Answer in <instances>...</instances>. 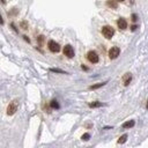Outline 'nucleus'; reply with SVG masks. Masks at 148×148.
Listing matches in <instances>:
<instances>
[{
  "instance_id": "1",
  "label": "nucleus",
  "mask_w": 148,
  "mask_h": 148,
  "mask_svg": "<svg viewBox=\"0 0 148 148\" xmlns=\"http://www.w3.org/2000/svg\"><path fill=\"white\" fill-rule=\"evenodd\" d=\"M102 35L108 39L112 38V36L115 35V29L111 25H104L102 28Z\"/></svg>"
},
{
  "instance_id": "2",
  "label": "nucleus",
  "mask_w": 148,
  "mask_h": 148,
  "mask_svg": "<svg viewBox=\"0 0 148 148\" xmlns=\"http://www.w3.org/2000/svg\"><path fill=\"white\" fill-rule=\"evenodd\" d=\"M17 106H19V103H17V101H12V102L9 103V105L7 106V110H6L7 115H8V116H13V115L16 112Z\"/></svg>"
},
{
  "instance_id": "3",
  "label": "nucleus",
  "mask_w": 148,
  "mask_h": 148,
  "mask_svg": "<svg viewBox=\"0 0 148 148\" xmlns=\"http://www.w3.org/2000/svg\"><path fill=\"white\" fill-rule=\"evenodd\" d=\"M86 57L91 64H96V63L100 62V57H98V54L95 51H88Z\"/></svg>"
},
{
  "instance_id": "4",
  "label": "nucleus",
  "mask_w": 148,
  "mask_h": 148,
  "mask_svg": "<svg viewBox=\"0 0 148 148\" xmlns=\"http://www.w3.org/2000/svg\"><path fill=\"white\" fill-rule=\"evenodd\" d=\"M48 48H49V50H50L51 52H53V53H57V52L60 51V45L52 39L48 42Z\"/></svg>"
},
{
  "instance_id": "5",
  "label": "nucleus",
  "mask_w": 148,
  "mask_h": 148,
  "mask_svg": "<svg viewBox=\"0 0 148 148\" xmlns=\"http://www.w3.org/2000/svg\"><path fill=\"white\" fill-rule=\"evenodd\" d=\"M63 52H64V54H65L67 58H73L74 57V49L72 48V45H69V44L64 46Z\"/></svg>"
},
{
  "instance_id": "6",
  "label": "nucleus",
  "mask_w": 148,
  "mask_h": 148,
  "mask_svg": "<svg viewBox=\"0 0 148 148\" xmlns=\"http://www.w3.org/2000/svg\"><path fill=\"white\" fill-rule=\"evenodd\" d=\"M120 53V50L119 48H117V46H114V48H111L109 50V58L110 59H116V58H118Z\"/></svg>"
},
{
  "instance_id": "7",
  "label": "nucleus",
  "mask_w": 148,
  "mask_h": 148,
  "mask_svg": "<svg viewBox=\"0 0 148 148\" xmlns=\"http://www.w3.org/2000/svg\"><path fill=\"white\" fill-rule=\"evenodd\" d=\"M117 25H118V28H119V29H121V30L126 29V28H127V22H126V20L123 19V17H120V19L117 21Z\"/></svg>"
},
{
  "instance_id": "8",
  "label": "nucleus",
  "mask_w": 148,
  "mask_h": 148,
  "mask_svg": "<svg viewBox=\"0 0 148 148\" xmlns=\"http://www.w3.org/2000/svg\"><path fill=\"white\" fill-rule=\"evenodd\" d=\"M131 81H132V74L131 73H126L123 76V83H124V86H129Z\"/></svg>"
},
{
  "instance_id": "9",
  "label": "nucleus",
  "mask_w": 148,
  "mask_h": 148,
  "mask_svg": "<svg viewBox=\"0 0 148 148\" xmlns=\"http://www.w3.org/2000/svg\"><path fill=\"white\" fill-rule=\"evenodd\" d=\"M134 124H135L134 120H129L123 124V129H131V127L134 126Z\"/></svg>"
},
{
  "instance_id": "10",
  "label": "nucleus",
  "mask_w": 148,
  "mask_h": 148,
  "mask_svg": "<svg viewBox=\"0 0 148 148\" xmlns=\"http://www.w3.org/2000/svg\"><path fill=\"white\" fill-rule=\"evenodd\" d=\"M106 4H108V6H110L111 8H117V7H118L117 2H116V1H112V0H108V2H106Z\"/></svg>"
},
{
  "instance_id": "11",
  "label": "nucleus",
  "mask_w": 148,
  "mask_h": 148,
  "mask_svg": "<svg viewBox=\"0 0 148 148\" xmlns=\"http://www.w3.org/2000/svg\"><path fill=\"white\" fill-rule=\"evenodd\" d=\"M106 82H101V83H97V85H94V86H90V89L91 90H94V89H97V88H101V87H103L105 85Z\"/></svg>"
},
{
  "instance_id": "12",
  "label": "nucleus",
  "mask_w": 148,
  "mask_h": 148,
  "mask_svg": "<svg viewBox=\"0 0 148 148\" xmlns=\"http://www.w3.org/2000/svg\"><path fill=\"white\" fill-rule=\"evenodd\" d=\"M126 140H127V134H123L119 138V140H118V144H124L126 142Z\"/></svg>"
},
{
  "instance_id": "13",
  "label": "nucleus",
  "mask_w": 148,
  "mask_h": 148,
  "mask_svg": "<svg viewBox=\"0 0 148 148\" xmlns=\"http://www.w3.org/2000/svg\"><path fill=\"white\" fill-rule=\"evenodd\" d=\"M51 72H54V73H62V74H67L65 71H63V69H59V68H50Z\"/></svg>"
},
{
  "instance_id": "14",
  "label": "nucleus",
  "mask_w": 148,
  "mask_h": 148,
  "mask_svg": "<svg viewBox=\"0 0 148 148\" xmlns=\"http://www.w3.org/2000/svg\"><path fill=\"white\" fill-rule=\"evenodd\" d=\"M102 105H103V104L100 103V102H93V103L89 104V106H90V108H98V106H102Z\"/></svg>"
},
{
  "instance_id": "15",
  "label": "nucleus",
  "mask_w": 148,
  "mask_h": 148,
  "mask_svg": "<svg viewBox=\"0 0 148 148\" xmlns=\"http://www.w3.org/2000/svg\"><path fill=\"white\" fill-rule=\"evenodd\" d=\"M51 106L53 109H59V103L56 100H53V101H51Z\"/></svg>"
},
{
  "instance_id": "16",
  "label": "nucleus",
  "mask_w": 148,
  "mask_h": 148,
  "mask_svg": "<svg viewBox=\"0 0 148 148\" xmlns=\"http://www.w3.org/2000/svg\"><path fill=\"white\" fill-rule=\"evenodd\" d=\"M20 25H21V28L24 29V30H27L28 29V22L27 21H22L21 23H20Z\"/></svg>"
},
{
  "instance_id": "17",
  "label": "nucleus",
  "mask_w": 148,
  "mask_h": 148,
  "mask_svg": "<svg viewBox=\"0 0 148 148\" xmlns=\"http://www.w3.org/2000/svg\"><path fill=\"white\" fill-rule=\"evenodd\" d=\"M89 138H90V134L89 133H85V134L81 137V139H82L83 141H87V140H89Z\"/></svg>"
},
{
  "instance_id": "18",
  "label": "nucleus",
  "mask_w": 148,
  "mask_h": 148,
  "mask_svg": "<svg viewBox=\"0 0 148 148\" xmlns=\"http://www.w3.org/2000/svg\"><path fill=\"white\" fill-rule=\"evenodd\" d=\"M37 42H38L39 45H42V43L44 42V36H42V35H40V36L37 37Z\"/></svg>"
},
{
  "instance_id": "19",
  "label": "nucleus",
  "mask_w": 148,
  "mask_h": 148,
  "mask_svg": "<svg viewBox=\"0 0 148 148\" xmlns=\"http://www.w3.org/2000/svg\"><path fill=\"white\" fill-rule=\"evenodd\" d=\"M132 20H133V21H137V20H138V16L135 15V14H133V15H132Z\"/></svg>"
},
{
  "instance_id": "20",
  "label": "nucleus",
  "mask_w": 148,
  "mask_h": 148,
  "mask_svg": "<svg viewBox=\"0 0 148 148\" xmlns=\"http://www.w3.org/2000/svg\"><path fill=\"white\" fill-rule=\"evenodd\" d=\"M4 23H5L4 22V19H2V16L0 15V24H4Z\"/></svg>"
},
{
  "instance_id": "21",
  "label": "nucleus",
  "mask_w": 148,
  "mask_h": 148,
  "mask_svg": "<svg viewBox=\"0 0 148 148\" xmlns=\"http://www.w3.org/2000/svg\"><path fill=\"white\" fill-rule=\"evenodd\" d=\"M23 38H24L25 40H27V42H28V43H30V39H29V38H28V36H23Z\"/></svg>"
},
{
  "instance_id": "22",
  "label": "nucleus",
  "mask_w": 148,
  "mask_h": 148,
  "mask_svg": "<svg viewBox=\"0 0 148 148\" xmlns=\"http://www.w3.org/2000/svg\"><path fill=\"white\" fill-rule=\"evenodd\" d=\"M138 27H137V25H132V27H131V30H133V31H134L135 30V29H137Z\"/></svg>"
},
{
  "instance_id": "23",
  "label": "nucleus",
  "mask_w": 148,
  "mask_h": 148,
  "mask_svg": "<svg viewBox=\"0 0 148 148\" xmlns=\"http://www.w3.org/2000/svg\"><path fill=\"white\" fill-rule=\"evenodd\" d=\"M146 109H148V102H147V105H146Z\"/></svg>"
},
{
  "instance_id": "24",
  "label": "nucleus",
  "mask_w": 148,
  "mask_h": 148,
  "mask_svg": "<svg viewBox=\"0 0 148 148\" xmlns=\"http://www.w3.org/2000/svg\"><path fill=\"white\" fill-rule=\"evenodd\" d=\"M117 1H124V0H117Z\"/></svg>"
}]
</instances>
